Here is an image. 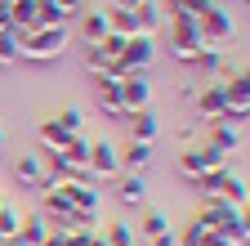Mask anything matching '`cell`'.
<instances>
[{
	"mask_svg": "<svg viewBox=\"0 0 250 246\" xmlns=\"http://www.w3.org/2000/svg\"><path fill=\"white\" fill-rule=\"evenodd\" d=\"M14 179L22 183V188H41V179H45L41 152H22V157H14Z\"/></svg>",
	"mask_w": 250,
	"mask_h": 246,
	"instance_id": "2e32d148",
	"label": "cell"
},
{
	"mask_svg": "<svg viewBox=\"0 0 250 246\" xmlns=\"http://www.w3.org/2000/svg\"><path fill=\"white\" fill-rule=\"evenodd\" d=\"M22 45V63H54L67 49V27H31L27 36H18Z\"/></svg>",
	"mask_w": 250,
	"mask_h": 246,
	"instance_id": "3957f363",
	"label": "cell"
},
{
	"mask_svg": "<svg viewBox=\"0 0 250 246\" xmlns=\"http://www.w3.org/2000/svg\"><path fill=\"white\" fill-rule=\"evenodd\" d=\"M134 22H139V36H161L166 32V5L161 0H143V5L134 9Z\"/></svg>",
	"mask_w": 250,
	"mask_h": 246,
	"instance_id": "7c38bea8",
	"label": "cell"
},
{
	"mask_svg": "<svg viewBox=\"0 0 250 246\" xmlns=\"http://www.w3.org/2000/svg\"><path fill=\"white\" fill-rule=\"evenodd\" d=\"M192 63L201 67V76H219V81L232 72V67H228V54H224V49H210V45H201V54L192 58Z\"/></svg>",
	"mask_w": 250,
	"mask_h": 246,
	"instance_id": "d6986e66",
	"label": "cell"
},
{
	"mask_svg": "<svg viewBox=\"0 0 250 246\" xmlns=\"http://www.w3.org/2000/svg\"><path fill=\"white\" fill-rule=\"evenodd\" d=\"M197 32H201V45L224 49V45H232V36H237V22H232V14H228L224 5H214V9H206V14L197 18Z\"/></svg>",
	"mask_w": 250,
	"mask_h": 246,
	"instance_id": "277c9868",
	"label": "cell"
},
{
	"mask_svg": "<svg viewBox=\"0 0 250 246\" xmlns=\"http://www.w3.org/2000/svg\"><path fill=\"white\" fill-rule=\"evenodd\" d=\"M54 121H58V126L67 130V134H81V126H85V112H81V108H62Z\"/></svg>",
	"mask_w": 250,
	"mask_h": 246,
	"instance_id": "83f0119b",
	"label": "cell"
},
{
	"mask_svg": "<svg viewBox=\"0 0 250 246\" xmlns=\"http://www.w3.org/2000/svg\"><path fill=\"white\" fill-rule=\"evenodd\" d=\"M103 246H139V237H134V228L125 224V220H112L103 228Z\"/></svg>",
	"mask_w": 250,
	"mask_h": 246,
	"instance_id": "cb8c5ba5",
	"label": "cell"
},
{
	"mask_svg": "<svg viewBox=\"0 0 250 246\" xmlns=\"http://www.w3.org/2000/svg\"><path fill=\"white\" fill-rule=\"evenodd\" d=\"M62 9H67V18H76V14H85V0H58Z\"/></svg>",
	"mask_w": 250,
	"mask_h": 246,
	"instance_id": "f1b7e54d",
	"label": "cell"
},
{
	"mask_svg": "<svg viewBox=\"0 0 250 246\" xmlns=\"http://www.w3.org/2000/svg\"><path fill=\"white\" fill-rule=\"evenodd\" d=\"M192 108L201 121H219L224 116V89H219V81H206L197 94H192Z\"/></svg>",
	"mask_w": 250,
	"mask_h": 246,
	"instance_id": "30bf717a",
	"label": "cell"
},
{
	"mask_svg": "<svg viewBox=\"0 0 250 246\" xmlns=\"http://www.w3.org/2000/svg\"><path fill=\"white\" fill-rule=\"evenodd\" d=\"M67 139H72V134L62 130L54 116L36 126V152H62V148H67Z\"/></svg>",
	"mask_w": 250,
	"mask_h": 246,
	"instance_id": "ac0fdd59",
	"label": "cell"
},
{
	"mask_svg": "<svg viewBox=\"0 0 250 246\" xmlns=\"http://www.w3.org/2000/svg\"><path fill=\"white\" fill-rule=\"evenodd\" d=\"M85 166H89L94 183H103V179H116V175H121V157H116V143H112V139H89Z\"/></svg>",
	"mask_w": 250,
	"mask_h": 246,
	"instance_id": "8992f818",
	"label": "cell"
},
{
	"mask_svg": "<svg viewBox=\"0 0 250 246\" xmlns=\"http://www.w3.org/2000/svg\"><path fill=\"white\" fill-rule=\"evenodd\" d=\"M161 233H174V228H170V215H161V210H147L143 224L134 228V237H143V242H147V237H161Z\"/></svg>",
	"mask_w": 250,
	"mask_h": 246,
	"instance_id": "603a6c76",
	"label": "cell"
},
{
	"mask_svg": "<svg viewBox=\"0 0 250 246\" xmlns=\"http://www.w3.org/2000/svg\"><path fill=\"white\" fill-rule=\"evenodd\" d=\"M18 63H22L18 32H0V67H18Z\"/></svg>",
	"mask_w": 250,
	"mask_h": 246,
	"instance_id": "484cf974",
	"label": "cell"
},
{
	"mask_svg": "<svg viewBox=\"0 0 250 246\" xmlns=\"http://www.w3.org/2000/svg\"><path fill=\"white\" fill-rule=\"evenodd\" d=\"M152 58H156V41L152 36H130L125 49H121V67L125 72H147Z\"/></svg>",
	"mask_w": 250,
	"mask_h": 246,
	"instance_id": "52a82bcc",
	"label": "cell"
},
{
	"mask_svg": "<svg viewBox=\"0 0 250 246\" xmlns=\"http://www.w3.org/2000/svg\"><path fill=\"white\" fill-rule=\"evenodd\" d=\"M130 121V139H143V143H156V134H161V116H156L152 108H139L125 116Z\"/></svg>",
	"mask_w": 250,
	"mask_h": 246,
	"instance_id": "e0dca14e",
	"label": "cell"
},
{
	"mask_svg": "<svg viewBox=\"0 0 250 246\" xmlns=\"http://www.w3.org/2000/svg\"><path fill=\"white\" fill-rule=\"evenodd\" d=\"M192 139H197V126H183V130H179V143H188V148H192Z\"/></svg>",
	"mask_w": 250,
	"mask_h": 246,
	"instance_id": "1f68e13d",
	"label": "cell"
},
{
	"mask_svg": "<svg viewBox=\"0 0 250 246\" xmlns=\"http://www.w3.org/2000/svg\"><path fill=\"white\" fill-rule=\"evenodd\" d=\"M5 148H9V134H5V126H0V157H5Z\"/></svg>",
	"mask_w": 250,
	"mask_h": 246,
	"instance_id": "d6a6232c",
	"label": "cell"
},
{
	"mask_svg": "<svg viewBox=\"0 0 250 246\" xmlns=\"http://www.w3.org/2000/svg\"><path fill=\"white\" fill-rule=\"evenodd\" d=\"M36 27H67V9L58 0H36Z\"/></svg>",
	"mask_w": 250,
	"mask_h": 246,
	"instance_id": "7402d4cb",
	"label": "cell"
},
{
	"mask_svg": "<svg viewBox=\"0 0 250 246\" xmlns=\"http://www.w3.org/2000/svg\"><path fill=\"white\" fill-rule=\"evenodd\" d=\"M5 206H9V201H5V193H0V210H5Z\"/></svg>",
	"mask_w": 250,
	"mask_h": 246,
	"instance_id": "e575fe53",
	"label": "cell"
},
{
	"mask_svg": "<svg viewBox=\"0 0 250 246\" xmlns=\"http://www.w3.org/2000/svg\"><path fill=\"white\" fill-rule=\"evenodd\" d=\"M166 36H170V58L174 63H192L201 54V32H197V18L183 14V9H166Z\"/></svg>",
	"mask_w": 250,
	"mask_h": 246,
	"instance_id": "7a4b0ae2",
	"label": "cell"
},
{
	"mask_svg": "<svg viewBox=\"0 0 250 246\" xmlns=\"http://www.w3.org/2000/svg\"><path fill=\"white\" fill-rule=\"evenodd\" d=\"M116 157H121V170L143 175V170L152 166V143H143V139H130L125 148H116Z\"/></svg>",
	"mask_w": 250,
	"mask_h": 246,
	"instance_id": "9a60e30c",
	"label": "cell"
},
{
	"mask_svg": "<svg viewBox=\"0 0 250 246\" xmlns=\"http://www.w3.org/2000/svg\"><path fill=\"white\" fill-rule=\"evenodd\" d=\"M45 237H49V224H45V215H41V210L22 215V228H18V242H22V246H41Z\"/></svg>",
	"mask_w": 250,
	"mask_h": 246,
	"instance_id": "44dd1931",
	"label": "cell"
},
{
	"mask_svg": "<svg viewBox=\"0 0 250 246\" xmlns=\"http://www.w3.org/2000/svg\"><path fill=\"white\" fill-rule=\"evenodd\" d=\"M121 103H125V116L139 112V108H152V85L143 72H130V76H121Z\"/></svg>",
	"mask_w": 250,
	"mask_h": 246,
	"instance_id": "9c48e42d",
	"label": "cell"
},
{
	"mask_svg": "<svg viewBox=\"0 0 250 246\" xmlns=\"http://www.w3.org/2000/svg\"><path fill=\"white\" fill-rule=\"evenodd\" d=\"M219 201H228V206H241V210H246V179L228 170V179H224V188H219Z\"/></svg>",
	"mask_w": 250,
	"mask_h": 246,
	"instance_id": "d4e9b609",
	"label": "cell"
},
{
	"mask_svg": "<svg viewBox=\"0 0 250 246\" xmlns=\"http://www.w3.org/2000/svg\"><path fill=\"white\" fill-rule=\"evenodd\" d=\"M143 246H174V233H161V237H147Z\"/></svg>",
	"mask_w": 250,
	"mask_h": 246,
	"instance_id": "4dcf8cb0",
	"label": "cell"
},
{
	"mask_svg": "<svg viewBox=\"0 0 250 246\" xmlns=\"http://www.w3.org/2000/svg\"><path fill=\"white\" fill-rule=\"evenodd\" d=\"M112 183H116V201H121V206H143V201H147V179H143V175L121 170Z\"/></svg>",
	"mask_w": 250,
	"mask_h": 246,
	"instance_id": "5bb4252c",
	"label": "cell"
},
{
	"mask_svg": "<svg viewBox=\"0 0 250 246\" xmlns=\"http://www.w3.org/2000/svg\"><path fill=\"white\" fill-rule=\"evenodd\" d=\"M219 166H228V152H219V148H206V143H192V148H183L179 152V175L183 179H201L206 170H219Z\"/></svg>",
	"mask_w": 250,
	"mask_h": 246,
	"instance_id": "5b68a950",
	"label": "cell"
},
{
	"mask_svg": "<svg viewBox=\"0 0 250 246\" xmlns=\"http://www.w3.org/2000/svg\"><path fill=\"white\" fill-rule=\"evenodd\" d=\"M0 32H14L9 27V0H0Z\"/></svg>",
	"mask_w": 250,
	"mask_h": 246,
	"instance_id": "f546056e",
	"label": "cell"
},
{
	"mask_svg": "<svg viewBox=\"0 0 250 246\" xmlns=\"http://www.w3.org/2000/svg\"><path fill=\"white\" fill-rule=\"evenodd\" d=\"M214 5H228V0H214Z\"/></svg>",
	"mask_w": 250,
	"mask_h": 246,
	"instance_id": "d590c367",
	"label": "cell"
},
{
	"mask_svg": "<svg viewBox=\"0 0 250 246\" xmlns=\"http://www.w3.org/2000/svg\"><path fill=\"white\" fill-rule=\"evenodd\" d=\"M246 139V126H232V121H206V148H219V152H232L241 148Z\"/></svg>",
	"mask_w": 250,
	"mask_h": 246,
	"instance_id": "ba28073f",
	"label": "cell"
},
{
	"mask_svg": "<svg viewBox=\"0 0 250 246\" xmlns=\"http://www.w3.org/2000/svg\"><path fill=\"white\" fill-rule=\"evenodd\" d=\"M81 22H76V36H81V45L89 49V45H99L103 36H107V9H85V14H76Z\"/></svg>",
	"mask_w": 250,
	"mask_h": 246,
	"instance_id": "4fadbf2b",
	"label": "cell"
},
{
	"mask_svg": "<svg viewBox=\"0 0 250 246\" xmlns=\"http://www.w3.org/2000/svg\"><path fill=\"white\" fill-rule=\"evenodd\" d=\"M0 246H22V242H18V237H9V242H0Z\"/></svg>",
	"mask_w": 250,
	"mask_h": 246,
	"instance_id": "836d02e7",
	"label": "cell"
},
{
	"mask_svg": "<svg viewBox=\"0 0 250 246\" xmlns=\"http://www.w3.org/2000/svg\"><path fill=\"white\" fill-rule=\"evenodd\" d=\"M197 224L206 233H224L228 242L246 246V210L241 206H228V201H219V197H206L201 210H197Z\"/></svg>",
	"mask_w": 250,
	"mask_h": 246,
	"instance_id": "6da1fadb",
	"label": "cell"
},
{
	"mask_svg": "<svg viewBox=\"0 0 250 246\" xmlns=\"http://www.w3.org/2000/svg\"><path fill=\"white\" fill-rule=\"evenodd\" d=\"M18 228H22V210L5 206V210H0V242H9V237H18Z\"/></svg>",
	"mask_w": 250,
	"mask_h": 246,
	"instance_id": "4316f807",
	"label": "cell"
},
{
	"mask_svg": "<svg viewBox=\"0 0 250 246\" xmlns=\"http://www.w3.org/2000/svg\"><path fill=\"white\" fill-rule=\"evenodd\" d=\"M94 99H99V108L107 116H125V103H121V81L116 76H94Z\"/></svg>",
	"mask_w": 250,
	"mask_h": 246,
	"instance_id": "8fae6325",
	"label": "cell"
},
{
	"mask_svg": "<svg viewBox=\"0 0 250 246\" xmlns=\"http://www.w3.org/2000/svg\"><path fill=\"white\" fill-rule=\"evenodd\" d=\"M107 32H112V36H121V41L139 36V22H134V9H121V5H107Z\"/></svg>",
	"mask_w": 250,
	"mask_h": 246,
	"instance_id": "ffe728a7",
	"label": "cell"
}]
</instances>
